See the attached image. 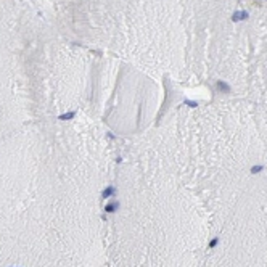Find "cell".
Instances as JSON below:
<instances>
[{"label":"cell","instance_id":"obj_1","mask_svg":"<svg viewBox=\"0 0 267 267\" xmlns=\"http://www.w3.org/2000/svg\"><path fill=\"white\" fill-rule=\"evenodd\" d=\"M116 151L113 135L84 113L0 140V267H106Z\"/></svg>","mask_w":267,"mask_h":267},{"label":"cell","instance_id":"obj_2","mask_svg":"<svg viewBox=\"0 0 267 267\" xmlns=\"http://www.w3.org/2000/svg\"><path fill=\"white\" fill-rule=\"evenodd\" d=\"M106 267H187V209L143 135L119 140L105 200Z\"/></svg>","mask_w":267,"mask_h":267},{"label":"cell","instance_id":"obj_3","mask_svg":"<svg viewBox=\"0 0 267 267\" xmlns=\"http://www.w3.org/2000/svg\"><path fill=\"white\" fill-rule=\"evenodd\" d=\"M246 18H249V15H248V11H245V10H238V11H235L233 15H232V21H233V23L245 21Z\"/></svg>","mask_w":267,"mask_h":267}]
</instances>
